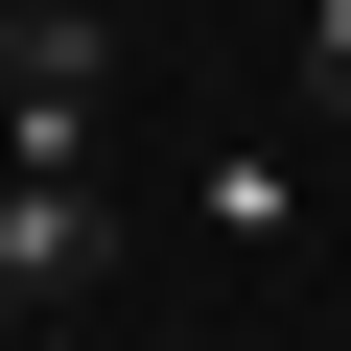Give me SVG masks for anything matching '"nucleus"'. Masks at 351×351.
<instances>
[{
    "mask_svg": "<svg viewBox=\"0 0 351 351\" xmlns=\"http://www.w3.org/2000/svg\"><path fill=\"white\" fill-rule=\"evenodd\" d=\"M0 281H24V304L117 281V188H94V164H0Z\"/></svg>",
    "mask_w": 351,
    "mask_h": 351,
    "instance_id": "f03ea898",
    "label": "nucleus"
},
{
    "mask_svg": "<svg viewBox=\"0 0 351 351\" xmlns=\"http://www.w3.org/2000/svg\"><path fill=\"white\" fill-rule=\"evenodd\" d=\"M304 117H351V0H304Z\"/></svg>",
    "mask_w": 351,
    "mask_h": 351,
    "instance_id": "20e7f679",
    "label": "nucleus"
},
{
    "mask_svg": "<svg viewBox=\"0 0 351 351\" xmlns=\"http://www.w3.org/2000/svg\"><path fill=\"white\" fill-rule=\"evenodd\" d=\"M0 24H47V0H0Z\"/></svg>",
    "mask_w": 351,
    "mask_h": 351,
    "instance_id": "423d86ee",
    "label": "nucleus"
},
{
    "mask_svg": "<svg viewBox=\"0 0 351 351\" xmlns=\"http://www.w3.org/2000/svg\"><path fill=\"white\" fill-rule=\"evenodd\" d=\"M94 117H117V0L0 24V164H94Z\"/></svg>",
    "mask_w": 351,
    "mask_h": 351,
    "instance_id": "f257e3e1",
    "label": "nucleus"
},
{
    "mask_svg": "<svg viewBox=\"0 0 351 351\" xmlns=\"http://www.w3.org/2000/svg\"><path fill=\"white\" fill-rule=\"evenodd\" d=\"M211 234H234V258H281V234H304V164H258V141H234V164H211Z\"/></svg>",
    "mask_w": 351,
    "mask_h": 351,
    "instance_id": "7ed1b4c3",
    "label": "nucleus"
},
{
    "mask_svg": "<svg viewBox=\"0 0 351 351\" xmlns=\"http://www.w3.org/2000/svg\"><path fill=\"white\" fill-rule=\"evenodd\" d=\"M24 328H47V304H24V281H0V351H24Z\"/></svg>",
    "mask_w": 351,
    "mask_h": 351,
    "instance_id": "39448f33",
    "label": "nucleus"
}]
</instances>
